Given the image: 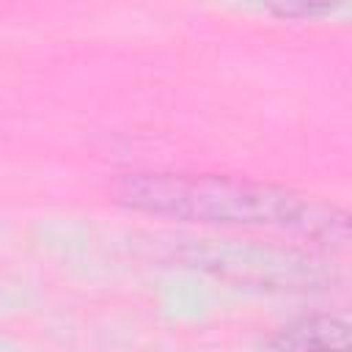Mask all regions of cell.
Instances as JSON below:
<instances>
[{
    "mask_svg": "<svg viewBox=\"0 0 352 352\" xmlns=\"http://www.w3.org/2000/svg\"><path fill=\"white\" fill-rule=\"evenodd\" d=\"M280 352H352V324L336 316H305L278 330Z\"/></svg>",
    "mask_w": 352,
    "mask_h": 352,
    "instance_id": "obj_2",
    "label": "cell"
},
{
    "mask_svg": "<svg viewBox=\"0 0 352 352\" xmlns=\"http://www.w3.org/2000/svg\"><path fill=\"white\" fill-rule=\"evenodd\" d=\"M118 204L190 223L264 226L352 253V212L286 187L184 173H126L113 182Z\"/></svg>",
    "mask_w": 352,
    "mask_h": 352,
    "instance_id": "obj_1",
    "label": "cell"
}]
</instances>
